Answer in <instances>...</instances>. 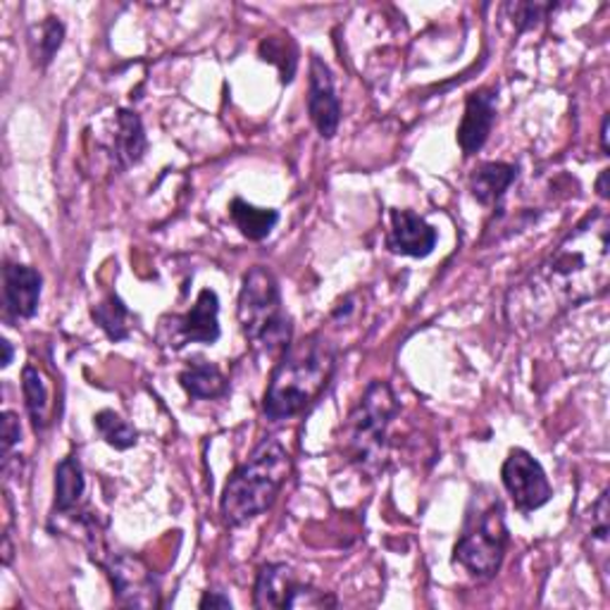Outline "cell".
Here are the masks:
<instances>
[{"label":"cell","instance_id":"6da1fadb","mask_svg":"<svg viewBox=\"0 0 610 610\" xmlns=\"http://www.w3.org/2000/svg\"><path fill=\"white\" fill-rule=\"evenodd\" d=\"M608 234L603 210H593L560 241L551 256L508 296L510 320L543 324L608 289Z\"/></svg>","mask_w":610,"mask_h":610},{"label":"cell","instance_id":"7a4b0ae2","mask_svg":"<svg viewBox=\"0 0 610 610\" xmlns=\"http://www.w3.org/2000/svg\"><path fill=\"white\" fill-rule=\"evenodd\" d=\"M339 351L322 334L289 343L270 377L262 413L270 422H287L316 403L337 372Z\"/></svg>","mask_w":610,"mask_h":610},{"label":"cell","instance_id":"3957f363","mask_svg":"<svg viewBox=\"0 0 610 610\" xmlns=\"http://www.w3.org/2000/svg\"><path fill=\"white\" fill-rule=\"evenodd\" d=\"M291 474V456L279 439H262L256 451L229 477L222 491V518L241 527L266 513Z\"/></svg>","mask_w":610,"mask_h":610},{"label":"cell","instance_id":"277c9868","mask_svg":"<svg viewBox=\"0 0 610 610\" xmlns=\"http://www.w3.org/2000/svg\"><path fill=\"white\" fill-rule=\"evenodd\" d=\"M399 413V401L387 382L368 384L366 393L346 418L341 427V449L362 474L377 477L387 463V437L389 424Z\"/></svg>","mask_w":610,"mask_h":610},{"label":"cell","instance_id":"5b68a950","mask_svg":"<svg viewBox=\"0 0 610 610\" xmlns=\"http://www.w3.org/2000/svg\"><path fill=\"white\" fill-rule=\"evenodd\" d=\"M508 549V527L499 493L480 487L470 499L466 524L456 541L453 560L477 580H491L501 570Z\"/></svg>","mask_w":610,"mask_h":610},{"label":"cell","instance_id":"8992f818","mask_svg":"<svg viewBox=\"0 0 610 610\" xmlns=\"http://www.w3.org/2000/svg\"><path fill=\"white\" fill-rule=\"evenodd\" d=\"M239 324L243 337L262 356H282L291 343V318L287 316L277 277L268 268L246 272L239 293Z\"/></svg>","mask_w":610,"mask_h":610},{"label":"cell","instance_id":"52a82bcc","mask_svg":"<svg viewBox=\"0 0 610 610\" xmlns=\"http://www.w3.org/2000/svg\"><path fill=\"white\" fill-rule=\"evenodd\" d=\"M253 606L260 610H287V608H334L332 593L301 582L299 574L287 563H266L258 570Z\"/></svg>","mask_w":610,"mask_h":610},{"label":"cell","instance_id":"ba28073f","mask_svg":"<svg viewBox=\"0 0 610 610\" xmlns=\"http://www.w3.org/2000/svg\"><path fill=\"white\" fill-rule=\"evenodd\" d=\"M220 299L212 289L198 293L193 308L184 316H168L160 320L158 343L179 351L189 343H216L220 339Z\"/></svg>","mask_w":610,"mask_h":610},{"label":"cell","instance_id":"9c48e42d","mask_svg":"<svg viewBox=\"0 0 610 610\" xmlns=\"http://www.w3.org/2000/svg\"><path fill=\"white\" fill-rule=\"evenodd\" d=\"M501 482L520 513H532V510L547 506L553 497L547 472H543L539 460L524 449H513L508 453L501 468Z\"/></svg>","mask_w":610,"mask_h":610},{"label":"cell","instance_id":"30bf717a","mask_svg":"<svg viewBox=\"0 0 610 610\" xmlns=\"http://www.w3.org/2000/svg\"><path fill=\"white\" fill-rule=\"evenodd\" d=\"M106 570L114 589L118 603L129 608H158L160 606V584L156 574L146 568L141 558L134 556H110L108 560H98Z\"/></svg>","mask_w":610,"mask_h":610},{"label":"cell","instance_id":"8fae6325","mask_svg":"<svg viewBox=\"0 0 610 610\" xmlns=\"http://www.w3.org/2000/svg\"><path fill=\"white\" fill-rule=\"evenodd\" d=\"M308 112L322 139H334L341 124V103L334 89V77L329 64L320 58H310V79H308Z\"/></svg>","mask_w":610,"mask_h":610},{"label":"cell","instance_id":"7c38bea8","mask_svg":"<svg viewBox=\"0 0 610 610\" xmlns=\"http://www.w3.org/2000/svg\"><path fill=\"white\" fill-rule=\"evenodd\" d=\"M43 277L39 270L6 262L3 268V310L10 320H31L37 316L41 301Z\"/></svg>","mask_w":610,"mask_h":610},{"label":"cell","instance_id":"4fadbf2b","mask_svg":"<svg viewBox=\"0 0 610 610\" xmlns=\"http://www.w3.org/2000/svg\"><path fill=\"white\" fill-rule=\"evenodd\" d=\"M493 122H497V93L491 89L472 91L466 101L463 120H460L458 127V146L466 158L482 151Z\"/></svg>","mask_w":610,"mask_h":610},{"label":"cell","instance_id":"5bb4252c","mask_svg":"<svg viewBox=\"0 0 610 610\" xmlns=\"http://www.w3.org/2000/svg\"><path fill=\"white\" fill-rule=\"evenodd\" d=\"M437 229L413 210H391V229L387 246L408 258H427L437 246Z\"/></svg>","mask_w":610,"mask_h":610},{"label":"cell","instance_id":"9a60e30c","mask_svg":"<svg viewBox=\"0 0 610 610\" xmlns=\"http://www.w3.org/2000/svg\"><path fill=\"white\" fill-rule=\"evenodd\" d=\"M114 124L118 127H114L112 139V158L118 160L122 170H127L131 164H137L146 153V131L139 114L131 110H120L118 118H114Z\"/></svg>","mask_w":610,"mask_h":610},{"label":"cell","instance_id":"2e32d148","mask_svg":"<svg viewBox=\"0 0 610 610\" xmlns=\"http://www.w3.org/2000/svg\"><path fill=\"white\" fill-rule=\"evenodd\" d=\"M87 480H84V468L79 463V456L70 453L68 458L60 460L56 468V501H53V513L56 516H70L79 508L81 499H84Z\"/></svg>","mask_w":610,"mask_h":610},{"label":"cell","instance_id":"e0dca14e","mask_svg":"<svg viewBox=\"0 0 610 610\" xmlns=\"http://www.w3.org/2000/svg\"><path fill=\"white\" fill-rule=\"evenodd\" d=\"M518 177L516 164L482 162L470 177V191L482 206H493Z\"/></svg>","mask_w":610,"mask_h":610},{"label":"cell","instance_id":"ac0fdd59","mask_svg":"<svg viewBox=\"0 0 610 610\" xmlns=\"http://www.w3.org/2000/svg\"><path fill=\"white\" fill-rule=\"evenodd\" d=\"M229 216H232L234 224L239 227V232L251 241L268 239L279 222L277 210L256 208L251 203H246L243 198H234L232 206H229Z\"/></svg>","mask_w":610,"mask_h":610},{"label":"cell","instance_id":"d6986e66","mask_svg":"<svg viewBox=\"0 0 610 610\" xmlns=\"http://www.w3.org/2000/svg\"><path fill=\"white\" fill-rule=\"evenodd\" d=\"M179 382L191 399H218L227 391V379L222 370L212 362L196 360L191 366L179 374Z\"/></svg>","mask_w":610,"mask_h":610},{"label":"cell","instance_id":"ffe728a7","mask_svg":"<svg viewBox=\"0 0 610 610\" xmlns=\"http://www.w3.org/2000/svg\"><path fill=\"white\" fill-rule=\"evenodd\" d=\"M22 391H24V406L37 432H43L51 424V393L43 382L39 368L27 366L22 370Z\"/></svg>","mask_w":610,"mask_h":610},{"label":"cell","instance_id":"44dd1931","mask_svg":"<svg viewBox=\"0 0 610 610\" xmlns=\"http://www.w3.org/2000/svg\"><path fill=\"white\" fill-rule=\"evenodd\" d=\"M91 318L103 329L110 341H124L131 334V310L124 306L118 293H110L101 303L93 306Z\"/></svg>","mask_w":610,"mask_h":610},{"label":"cell","instance_id":"7402d4cb","mask_svg":"<svg viewBox=\"0 0 610 610\" xmlns=\"http://www.w3.org/2000/svg\"><path fill=\"white\" fill-rule=\"evenodd\" d=\"M260 58L274 64L282 74V84H289L299 64V48L289 37H270L260 43Z\"/></svg>","mask_w":610,"mask_h":610},{"label":"cell","instance_id":"603a6c76","mask_svg":"<svg viewBox=\"0 0 610 610\" xmlns=\"http://www.w3.org/2000/svg\"><path fill=\"white\" fill-rule=\"evenodd\" d=\"M93 424L112 449L127 451L131 447H137L139 432L124 418L114 413V410H101V413L93 418Z\"/></svg>","mask_w":610,"mask_h":610},{"label":"cell","instance_id":"cb8c5ba5","mask_svg":"<svg viewBox=\"0 0 610 610\" xmlns=\"http://www.w3.org/2000/svg\"><path fill=\"white\" fill-rule=\"evenodd\" d=\"M62 39H64V24L58 18H46L39 29V60L43 68L53 62L56 53L62 46Z\"/></svg>","mask_w":610,"mask_h":610},{"label":"cell","instance_id":"d4e9b609","mask_svg":"<svg viewBox=\"0 0 610 610\" xmlns=\"http://www.w3.org/2000/svg\"><path fill=\"white\" fill-rule=\"evenodd\" d=\"M591 541L601 543V547L608 543V491H603L599 501L591 506Z\"/></svg>","mask_w":610,"mask_h":610},{"label":"cell","instance_id":"484cf974","mask_svg":"<svg viewBox=\"0 0 610 610\" xmlns=\"http://www.w3.org/2000/svg\"><path fill=\"white\" fill-rule=\"evenodd\" d=\"M551 8L553 6H541V3H518V6H510V10H513V22L518 24L520 31L537 27L543 20V14H547Z\"/></svg>","mask_w":610,"mask_h":610},{"label":"cell","instance_id":"4316f807","mask_svg":"<svg viewBox=\"0 0 610 610\" xmlns=\"http://www.w3.org/2000/svg\"><path fill=\"white\" fill-rule=\"evenodd\" d=\"M20 439H22L20 420L12 413V410H6L3 413V453L8 456L14 443H20Z\"/></svg>","mask_w":610,"mask_h":610},{"label":"cell","instance_id":"83f0119b","mask_svg":"<svg viewBox=\"0 0 610 610\" xmlns=\"http://www.w3.org/2000/svg\"><path fill=\"white\" fill-rule=\"evenodd\" d=\"M198 606L201 608H232V601H229V597H224L222 591H208Z\"/></svg>","mask_w":610,"mask_h":610},{"label":"cell","instance_id":"f1b7e54d","mask_svg":"<svg viewBox=\"0 0 610 610\" xmlns=\"http://www.w3.org/2000/svg\"><path fill=\"white\" fill-rule=\"evenodd\" d=\"M0 346H3V360H0V362H3V368H8L12 362V343L8 339H3V341H0Z\"/></svg>","mask_w":610,"mask_h":610},{"label":"cell","instance_id":"f546056e","mask_svg":"<svg viewBox=\"0 0 610 610\" xmlns=\"http://www.w3.org/2000/svg\"><path fill=\"white\" fill-rule=\"evenodd\" d=\"M608 114H606V118H603V124H601V148H603V156H608V151H610V148H608Z\"/></svg>","mask_w":610,"mask_h":610},{"label":"cell","instance_id":"4dcf8cb0","mask_svg":"<svg viewBox=\"0 0 610 610\" xmlns=\"http://www.w3.org/2000/svg\"><path fill=\"white\" fill-rule=\"evenodd\" d=\"M608 174H610V172H608V170H603V172H601V177H599V181H597V191H599V196H601V198H608V187H606Z\"/></svg>","mask_w":610,"mask_h":610}]
</instances>
